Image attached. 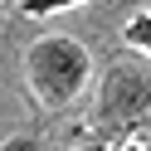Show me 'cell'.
<instances>
[{"instance_id":"6da1fadb","label":"cell","mask_w":151,"mask_h":151,"mask_svg":"<svg viewBox=\"0 0 151 151\" xmlns=\"http://www.w3.org/2000/svg\"><path fill=\"white\" fill-rule=\"evenodd\" d=\"M88 73H93L88 49L78 39H68V34H44L24 54V78H29L34 98L44 107H68L88 88Z\"/></svg>"},{"instance_id":"7a4b0ae2","label":"cell","mask_w":151,"mask_h":151,"mask_svg":"<svg viewBox=\"0 0 151 151\" xmlns=\"http://www.w3.org/2000/svg\"><path fill=\"white\" fill-rule=\"evenodd\" d=\"M151 107V68L117 63L102 83V122H137Z\"/></svg>"},{"instance_id":"3957f363","label":"cell","mask_w":151,"mask_h":151,"mask_svg":"<svg viewBox=\"0 0 151 151\" xmlns=\"http://www.w3.org/2000/svg\"><path fill=\"white\" fill-rule=\"evenodd\" d=\"M122 34H127L132 49H141V54L151 59V10H137V15L127 20V29H122Z\"/></svg>"},{"instance_id":"277c9868","label":"cell","mask_w":151,"mask_h":151,"mask_svg":"<svg viewBox=\"0 0 151 151\" xmlns=\"http://www.w3.org/2000/svg\"><path fill=\"white\" fill-rule=\"evenodd\" d=\"M68 5H83V0H24V15H59Z\"/></svg>"},{"instance_id":"5b68a950","label":"cell","mask_w":151,"mask_h":151,"mask_svg":"<svg viewBox=\"0 0 151 151\" xmlns=\"http://www.w3.org/2000/svg\"><path fill=\"white\" fill-rule=\"evenodd\" d=\"M0 151H39V141L34 137H10V141H0Z\"/></svg>"},{"instance_id":"8992f818","label":"cell","mask_w":151,"mask_h":151,"mask_svg":"<svg viewBox=\"0 0 151 151\" xmlns=\"http://www.w3.org/2000/svg\"><path fill=\"white\" fill-rule=\"evenodd\" d=\"M73 151H107V146H98V141H88V146H73Z\"/></svg>"},{"instance_id":"52a82bcc","label":"cell","mask_w":151,"mask_h":151,"mask_svg":"<svg viewBox=\"0 0 151 151\" xmlns=\"http://www.w3.org/2000/svg\"><path fill=\"white\" fill-rule=\"evenodd\" d=\"M122 151H141V146H122Z\"/></svg>"}]
</instances>
